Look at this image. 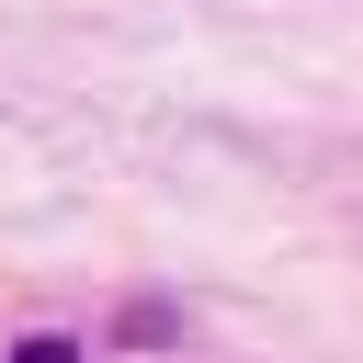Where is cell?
<instances>
[{"label": "cell", "mask_w": 363, "mask_h": 363, "mask_svg": "<svg viewBox=\"0 0 363 363\" xmlns=\"http://www.w3.org/2000/svg\"><path fill=\"white\" fill-rule=\"evenodd\" d=\"M11 363H79V340H57V329H45V340H23Z\"/></svg>", "instance_id": "6da1fadb"}]
</instances>
